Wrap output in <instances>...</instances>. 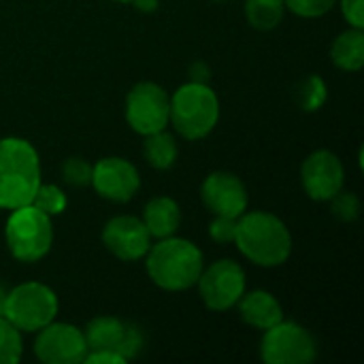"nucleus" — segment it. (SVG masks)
I'll return each mask as SVG.
<instances>
[{
	"instance_id": "nucleus-1",
	"label": "nucleus",
	"mask_w": 364,
	"mask_h": 364,
	"mask_svg": "<svg viewBox=\"0 0 364 364\" xmlns=\"http://www.w3.org/2000/svg\"><path fill=\"white\" fill-rule=\"evenodd\" d=\"M235 245L250 262L273 269L290 258L292 235L277 215L269 211H252L237 220Z\"/></svg>"
},
{
	"instance_id": "nucleus-2",
	"label": "nucleus",
	"mask_w": 364,
	"mask_h": 364,
	"mask_svg": "<svg viewBox=\"0 0 364 364\" xmlns=\"http://www.w3.org/2000/svg\"><path fill=\"white\" fill-rule=\"evenodd\" d=\"M41 186V160L34 145L19 136L0 141V209L30 205Z\"/></svg>"
},
{
	"instance_id": "nucleus-3",
	"label": "nucleus",
	"mask_w": 364,
	"mask_h": 364,
	"mask_svg": "<svg viewBox=\"0 0 364 364\" xmlns=\"http://www.w3.org/2000/svg\"><path fill=\"white\" fill-rule=\"evenodd\" d=\"M145 256L151 282L168 292L190 290L192 286H196L205 269L203 252L192 241L175 235L158 239V243L151 245Z\"/></svg>"
},
{
	"instance_id": "nucleus-4",
	"label": "nucleus",
	"mask_w": 364,
	"mask_h": 364,
	"mask_svg": "<svg viewBox=\"0 0 364 364\" xmlns=\"http://www.w3.org/2000/svg\"><path fill=\"white\" fill-rule=\"evenodd\" d=\"M220 119V100L209 83L188 81L171 96V113L168 122L175 130L188 139L198 141L205 139Z\"/></svg>"
},
{
	"instance_id": "nucleus-5",
	"label": "nucleus",
	"mask_w": 364,
	"mask_h": 364,
	"mask_svg": "<svg viewBox=\"0 0 364 364\" xmlns=\"http://www.w3.org/2000/svg\"><path fill=\"white\" fill-rule=\"evenodd\" d=\"M6 247L13 258L21 262H36L45 258L53 243L51 218L45 215L34 205H23L11 209L4 226Z\"/></svg>"
},
{
	"instance_id": "nucleus-6",
	"label": "nucleus",
	"mask_w": 364,
	"mask_h": 364,
	"mask_svg": "<svg viewBox=\"0 0 364 364\" xmlns=\"http://www.w3.org/2000/svg\"><path fill=\"white\" fill-rule=\"evenodd\" d=\"M60 309L55 292L38 282L19 284L9 290L4 303V318L19 333H38L55 320Z\"/></svg>"
},
{
	"instance_id": "nucleus-7",
	"label": "nucleus",
	"mask_w": 364,
	"mask_h": 364,
	"mask_svg": "<svg viewBox=\"0 0 364 364\" xmlns=\"http://www.w3.org/2000/svg\"><path fill=\"white\" fill-rule=\"evenodd\" d=\"M314 335L296 322H277L264 331L260 356L267 364H307L316 358Z\"/></svg>"
},
{
	"instance_id": "nucleus-8",
	"label": "nucleus",
	"mask_w": 364,
	"mask_h": 364,
	"mask_svg": "<svg viewBox=\"0 0 364 364\" xmlns=\"http://www.w3.org/2000/svg\"><path fill=\"white\" fill-rule=\"evenodd\" d=\"M171 96L166 90L151 81L136 83L126 98V119L130 128L143 136L164 130L168 126Z\"/></svg>"
},
{
	"instance_id": "nucleus-9",
	"label": "nucleus",
	"mask_w": 364,
	"mask_h": 364,
	"mask_svg": "<svg viewBox=\"0 0 364 364\" xmlns=\"http://www.w3.org/2000/svg\"><path fill=\"white\" fill-rule=\"evenodd\" d=\"M196 286L207 309L226 311L245 294V271L235 260H218L203 269Z\"/></svg>"
},
{
	"instance_id": "nucleus-10",
	"label": "nucleus",
	"mask_w": 364,
	"mask_h": 364,
	"mask_svg": "<svg viewBox=\"0 0 364 364\" xmlns=\"http://www.w3.org/2000/svg\"><path fill=\"white\" fill-rule=\"evenodd\" d=\"M87 343L83 331L66 322H49L34 339V356L45 364L83 363Z\"/></svg>"
},
{
	"instance_id": "nucleus-11",
	"label": "nucleus",
	"mask_w": 364,
	"mask_h": 364,
	"mask_svg": "<svg viewBox=\"0 0 364 364\" xmlns=\"http://www.w3.org/2000/svg\"><path fill=\"white\" fill-rule=\"evenodd\" d=\"M83 337L87 343V352L111 350V352H117L119 356H124L126 363L136 358L145 343L139 326L117 320V318H109V316L92 320L85 326Z\"/></svg>"
},
{
	"instance_id": "nucleus-12",
	"label": "nucleus",
	"mask_w": 364,
	"mask_h": 364,
	"mask_svg": "<svg viewBox=\"0 0 364 364\" xmlns=\"http://www.w3.org/2000/svg\"><path fill=\"white\" fill-rule=\"evenodd\" d=\"M96 194L111 203H128L141 188L134 164L124 158H102L92 166V183Z\"/></svg>"
},
{
	"instance_id": "nucleus-13",
	"label": "nucleus",
	"mask_w": 364,
	"mask_h": 364,
	"mask_svg": "<svg viewBox=\"0 0 364 364\" xmlns=\"http://www.w3.org/2000/svg\"><path fill=\"white\" fill-rule=\"evenodd\" d=\"M105 247L124 262L141 260L151 247V235L143 220L134 215H117L102 228Z\"/></svg>"
},
{
	"instance_id": "nucleus-14",
	"label": "nucleus",
	"mask_w": 364,
	"mask_h": 364,
	"mask_svg": "<svg viewBox=\"0 0 364 364\" xmlns=\"http://www.w3.org/2000/svg\"><path fill=\"white\" fill-rule=\"evenodd\" d=\"M301 177L309 198L328 203L339 190H343L346 171L337 154L328 149H320L307 156L301 168Z\"/></svg>"
},
{
	"instance_id": "nucleus-15",
	"label": "nucleus",
	"mask_w": 364,
	"mask_h": 364,
	"mask_svg": "<svg viewBox=\"0 0 364 364\" xmlns=\"http://www.w3.org/2000/svg\"><path fill=\"white\" fill-rule=\"evenodd\" d=\"M203 205L213 215H228V218H241L247 209V188L245 183L226 171L211 173L200 188Z\"/></svg>"
},
{
	"instance_id": "nucleus-16",
	"label": "nucleus",
	"mask_w": 364,
	"mask_h": 364,
	"mask_svg": "<svg viewBox=\"0 0 364 364\" xmlns=\"http://www.w3.org/2000/svg\"><path fill=\"white\" fill-rule=\"evenodd\" d=\"M239 316L245 324L258 331H267L284 320V309L279 301L267 290H254L239 299Z\"/></svg>"
},
{
	"instance_id": "nucleus-17",
	"label": "nucleus",
	"mask_w": 364,
	"mask_h": 364,
	"mask_svg": "<svg viewBox=\"0 0 364 364\" xmlns=\"http://www.w3.org/2000/svg\"><path fill=\"white\" fill-rule=\"evenodd\" d=\"M143 224L147 226L151 239L173 237L181 224V209L171 196H156L147 203L143 211Z\"/></svg>"
},
{
	"instance_id": "nucleus-18",
	"label": "nucleus",
	"mask_w": 364,
	"mask_h": 364,
	"mask_svg": "<svg viewBox=\"0 0 364 364\" xmlns=\"http://www.w3.org/2000/svg\"><path fill=\"white\" fill-rule=\"evenodd\" d=\"M331 58L341 70H350V73L360 70L364 64L363 28H350L341 32L331 47Z\"/></svg>"
},
{
	"instance_id": "nucleus-19",
	"label": "nucleus",
	"mask_w": 364,
	"mask_h": 364,
	"mask_svg": "<svg viewBox=\"0 0 364 364\" xmlns=\"http://www.w3.org/2000/svg\"><path fill=\"white\" fill-rule=\"evenodd\" d=\"M177 141L173 134L158 130L145 136V145H143V154L149 166L158 168V171H166L175 164L177 160Z\"/></svg>"
},
{
	"instance_id": "nucleus-20",
	"label": "nucleus",
	"mask_w": 364,
	"mask_h": 364,
	"mask_svg": "<svg viewBox=\"0 0 364 364\" xmlns=\"http://www.w3.org/2000/svg\"><path fill=\"white\" fill-rule=\"evenodd\" d=\"M284 0H245V17L256 30H273L284 17Z\"/></svg>"
},
{
	"instance_id": "nucleus-21",
	"label": "nucleus",
	"mask_w": 364,
	"mask_h": 364,
	"mask_svg": "<svg viewBox=\"0 0 364 364\" xmlns=\"http://www.w3.org/2000/svg\"><path fill=\"white\" fill-rule=\"evenodd\" d=\"M328 98V92H326V83L322 81V77L318 75H309L305 77L299 87H296V100L299 105L303 107V111H318Z\"/></svg>"
},
{
	"instance_id": "nucleus-22",
	"label": "nucleus",
	"mask_w": 364,
	"mask_h": 364,
	"mask_svg": "<svg viewBox=\"0 0 364 364\" xmlns=\"http://www.w3.org/2000/svg\"><path fill=\"white\" fill-rule=\"evenodd\" d=\"M30 205H34L36 209H41L45 215L55 218V215H60V213H64V211H66L68 200H66V194H64L58 186L41 183V186L36 188L34 198H32V203H30Z\"/></svg>"
},
{
	"instance_id": "nucleus-23",
	"label": "nucleus",
	"mask_w": 364,
	"mask_h": 364,
	"mask_svg": "<svg viewBox=\"0 0 364 364\" xmlns=\"http://www.w3.org/2000/svg\"><path fill=\"white\" fill-rule=\"evenodd\" d=\"M21 352V333L4 316H0V364L19 363Z\"/></svg>"
},
{
	"instance_id": "nucleus-24",
	"label": "nucleus",
	"mask_w": 364,
	"mask_h": 364,
	"mask_svg": "<svg viewBox=\"0 0 364 364\" xmlns=\"http://www.w3.org/2000/svg\"><path fill=\"white\" fill-rule=\"evenodd\" d=\"M62 179L73 188H85L92 183V164L85 158H66L62 164Z\"/></svg>"
},
{
	"instance_id": "nucleus-25",
	"label": "nucleus",
	"mask_w": 364,
	"mask_h": 364,
	"mask_svg": "<svg viewBox=\"0 0 364 364\" xmlns=\"http://www.w3.org/2000/svg\"><path fill=\"white\" fill-rule=\"evenodd\" d=\"M331 211L341 222H354L360 215V198L354 192L339 190L331 200Z\"/></svg>"
},
{
	"instance_id": "nucleus-26",
	"label": "nucleus",
	"mask_w": 364,
	"mask_h": 364,
	"mask_svg": "<svg viewBox=\"0 0 364 364\" xmlns=\"http://www.w3.org/2000/svg\"><path fill=\"white\" fill-rule=\"evenodd\" d=\"M337 0H284L286 9L301 17H322L326 15Z\"/></svg>"
},
{
	"instance_id": "nucleus-27",
	"label": "nucleus",
	"mask_w": 364,
	"mask_h": 364,
	"mask_svg": "<svg viewBox=\"0 0 364 364\" xmlns=\"http://www.w3.org/2000/svg\"><path fill=\"white\" fill-rule=\"evenodd\" d=\"M237 220L239 218H228V215H215L213 222L209 224V237L215 243H235L237 235Z\"/></svg>"
},
{
	"instance_id": "nucleus-28",
	"label": "nucleus",
	"mask_w": 364,
	"mask_h": 364,
	"mask_svg": "<svg viewBox=\"0 0 364 364\" xmlns=\"http://www.w3.org/2000/svg\"><path fill=\"white\" fill-rule=\"evenodd\" d=\"M341 13L352 28H364V0H341Z\"/></svg>"
},
{
	"instance_id": "nucleus-29",
	"label": "nucleus",
	"mask_w": 364,
	"mask_h": 364,
	"mask_svg": "<svg viewBox=\"0 0 364 364\" xmlns=\"http://www.w3.org/2000/svg\"><path fill=\"white\" fill-rule=\"evenodd\" d=\"M83 363L87 364H126V358L119 356L117 352H111V350H94V352H87Z\"/></svg>"
},
{
	"instance_id": "nucleus-30",
	"label": "nucleus",
	"mask_w": 364,
	"mask_h": 364,
	"mask_svg": "<svg viewBox=\"0 0 364 364\" xmlns=\"http://www.w3.org/2000/svg\"><path fill=\"white\" fill-rule=\"evenodd\" d=\"M209 68H207V64H203V62H196L192 68H190V81H196V83H207L209 81Z\"/></svg>"
},
{
	"instance_id": "nucleus-31",
	"label": "nucleus",
	"mask_w": 364,
	"mask_h": 364,
	"mask_svg": "<svg viewBox=\"0 0 364 364\" xmlns=\"http://www.w3.org/2000/svg\"><path fill=\"white\" fill-rule=\"evenodd\" d=\"M141 11H156V6H158V0H132Z\"/></svg>"
},
{
	"instance_id": "nucleus-32",
	"label": "nucleus",
	"mask_w": 364,
	"mask_h": 364,
	"mask_svg": "<svg viewBox=\"0 0 364 364\" xmlns=\"http://www.w3.org/2000/svg\"><path fill=\"white\" fill-rule=\"evenodd\" d=\"M6 294L9 290L0 284V316H4V303H6Z\"/></svg>"
},
{
	"instance_id": "nucleus-33",
	"label": "nucleus",
	"mask_w": 364,
	"mask_h": 364,
	"mask_svg": "<svg viewBox=\"0 0 364 364\" xmlns=\"http://www.w3.org/2000/svg\"><path fill=\"white\" fill-rule=\"evenodd\" d=\"M117 2H132V0H117Z\"/></svg>"
}]
</instances>
